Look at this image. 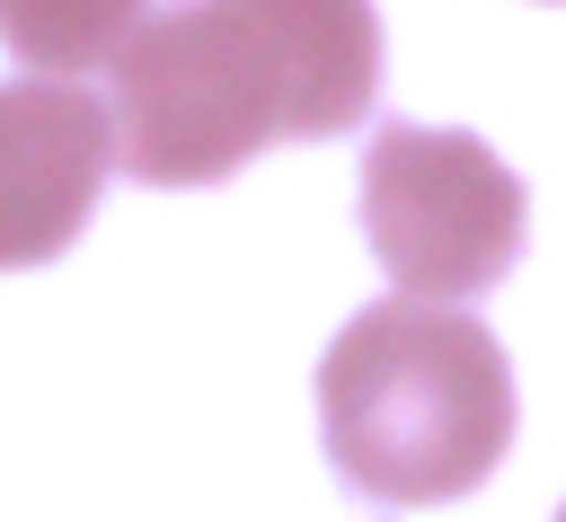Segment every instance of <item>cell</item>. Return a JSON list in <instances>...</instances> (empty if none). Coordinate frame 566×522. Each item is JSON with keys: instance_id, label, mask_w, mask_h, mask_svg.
Listing matches in <instances>:
<instances>
[{"instance_id": "cell-1", "label": "cell", "mask_w": 566, "mask_h": 522, "mask_svg": "<svg viewBox=\"0 0 566 522\" xmlns=\"http://www.w3.org/2000/svg\"><path fill=\"white\" fill-rule=\"evenodd\" d=\"M371 97V0H186L115 44L106 124L142 186H212L265 142L354 133Z\"/></svg>"}, {"instance_id": "cell-2", "label": "cell", "mask_w": 566, "mask_h": 522, "mask_svg": "<svg viewBox=\"0 0 566 522\" xmlns=\"http://www.w3.org/2000/svg\"><path fill=\"white\" fill-rule=\"evenodd\" d=\"M327 460L371 504H451L513 442V363L451 301H371L318 363Z\"/></svg>"}, {"instance_id": "cell-3", "label": "cell", "mask_w": 566, "mask_h": 522, "mask_svg": "<svg viewBox=\"0 0 566 522\" xmlns=\"http://www.w3.org/2000/svg\"><path fill=\"white\" fill-rule=\"evenodd\" d=\"M363 239L416 301H478L522 257V177L478 133L380 124L363 150Z\"/></svg>"}, {"instance_id": "cell-4", "label": "cell", "mask_w": 566, "mask_h": 522, "mask_svg": "<svg viewBox=\"0 0 566 522\" xmlns=\"http://www.w3.org/2000/svg\"><path fill=\"white\" fill-rule=\"evenodd\" d=\"M106 150L115 124L88 88L27 71L0 88V274L62 257L106 186Z\"/></svg>"}, {"instance_id": "cell-5", "label": "cell", "mask_w": 566, "mask_h": 522, "mask_svg": "<svg viewBox=\"0 0 566 522\" xmlns=\"http://www.w3.org/2000/svg\"><path fill=\"white\" fill-rule=\"evenodd\" d=\"M133 27H142V0H0V44L53 80L115 62Z\"/></svg>"}, {"instance_id": "cell-6", "label": "cell", "mask_w": 566, "mask_h": 522, "mask_svg": "<svg viewBox=\"0 0 566 522\" xmlns=\"http://www.w3.org/2000/svg\"><path fill=\"white\" fill-rule=\"evenodd\" d=\"M557 522H566V513H557Z\"/></svg>"}]
</instances>
